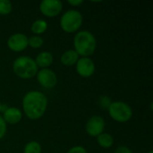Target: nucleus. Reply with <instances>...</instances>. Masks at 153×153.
<instances>
[{"mask_svg":"<svg viewBox=\"0 0 153 153\" xmlns=\"http://www.w3.org/2000/svg\"><path fill=\"white\" fill-rule=\"evenodd\" d=\"M111 104V101H110V99L106 97V96H103V97H100V107L103 108H108L109 107V105Z\"/></svg>","mask_w":153,"mask_h":153,"instance_id":"obj_20","label":"nucleus"},{"mask_svg":"<svg viewBox=\"0 0 153 153\" xmlns=\"http://www.w3.org/2000/svg\"><path fill=\"white\" fill-rule=\"evenodd\" d=\"M109 116L117 122L126 123L133 117V110L131 107L123 101L111 102L108 108Z\"/></svg>","mask_w":153,"mask_h":153,"instance_id":"obj_5","label":"nucleus"},{"mask_svg":"<svg viewBox=\"0 0 153 153\" xmlns=\"http://www.w3.org/2000/svg\"><path fill=\"white\" fill-rule=\"evenodd\" d=\"M23 153H41V146L36 141L29 142L24 146Z\"/></svg>","mask_w":153,"mask_h":153,"instance_id":"obj_16","label":"nucleus"},{"mask_svg":"<svg viewBox=\"0 0 153 153\" xmlns=\"http://www.w3.org/2000/svg\"><path fill=\"white\" fill-rule=\"evenodd\" d=\"M66 153H87V151L82 146H74L71 148Z\"/></svg>","mask_w":153,"mask_h":153,"instance_id":"obj_21","label":"nucleus"},{"mask_svg":"<svg viewBox=\"0 0 153 153\" xmlns=\"http://www.w3.org/2000/svg\"><path fill=\"white\" fill-rule=\"evenodd\" d=\"M67 2H68V4H70L71 5H74V6L80 5L83 3L82 0H68Z\"/></svg>","mask_w":153,"mask_h":153,"instance_id":"obj_23","label":"nucleus"},{"mask_svg":"<svg viewBox=\"0 0 153 153\" xmlns=\"http://www.w3.org/2000/svg\"><path fill=\"white\" fill-rule=\"evenodd\" d=\"M43 43H44L43 38H41L39 35H35L28 39V46L31 47L32 48H39L43 45Z\"/></svg>","mask_w":153,"mask_h":153,"instance_id":"obj_17","label":"nucleus"},{"mask_svg":"<svg viewBox=\"0 0 153 153\" xmlns=\"http://www.w3.org/2000/svg\"><path fill=\"white\" fill-rule=\"evenodd\" d=\"M53 55L50 52L48 51H43L41 53H39L36 59L34 60L36 65H38V67H42V68H48L49 65H52L53 63Z\"/></svg>","mask_w":153,"mask_h":153,"instance_id":"obj_12","label":"nucleus"},{"mask_svg":"<svg viewBox=\"0 0 153 153\" xmlns=\"http://www.w3.org/2000/svg\"><path fill=\"white\" fill-rule=\"evenodd\" d=\"M13 8L12 3L8 0H0V14L6 15L11 13Z\"/></svg>","mask_w":153,"mask_h":153,"instance_id":"obj_18","label":"nucleus"},{"mask_svg":"<svg viewBox=\"0 0 153 153\" xmlns=\"http://www.w3.org/2000/svg\"><path fill=\"white\" fill-rule=\"evenodd\" d=\"M48 107V99L40 91H31L25 94L22 99V108L31 120L40 118L46 112Z\"/></svg>","mask_w":153,"mask_h":153,"instance_id":"obj_1","label":"nucleus"},{"mask_svg":"<svg viewBox=\"0 0 153 153\" xmlns=\"http://www.w3.org/2000/svg\"><path fill=\"white\" fill-rule=\"evenodd\" d=\"M22 117V111L15 108V107H10L7 108L3 114V118L5 121V123H8L10 125H15L18 124Z\"/></svg>","mask_w":153,"mask_h":153,"instance_id":"obj_11","label":"nucleus"},{"mask_svg":"<svg viewBox=\"0 0 153 153\" xmlns=\"http://www.w3.org/2000/svg\"><path fill=\"white\" fill-rule=\"evenodd\" d=\"M76 71L82 77H90L95 72V65L89 57H81L76 63Z\"/></svg>","mask_w":153,"mask_h":153,"instance_id":"obj_10","label":"nucleus"},{"mask_svg":"<svg viewBox=\"0 0 153 153\" xmlns=\"http://www.w3.org/2000/svg\"><path fill=\"white\" fill-rule=\"evenodd\" d=\"M78 59H79V55L77 54V52L74 49H69L63 53L60 60L64 65L72 66L77 63Z\"/></svg>","mask_w":153,"mask_h":153,"instance_id":"obj_13","label":"nucleus"},{"mask_svg":"<svg viewBox=\"0 0 153 153\" xmlns=\"http://www.w3.org/2000/svg\"><path fill=\"white\" fill-rule=\"evenodd\" d=\"M6 123L5 121L4 120L3 117L0 116V140L5 135V133H6Z\"/></svg>","mask_w":153,"mask_h":153,"instance_id":"obj_19","label":"nucleus"},{"mask_svg":"<svg viewBox=\"0 0 153 153\" xmlns=\"http://www.w3.org/2000/svg\"><path fill=\"white\" fill-rule=\"evenodd\" d=\"M38 82L46 89H52L57 82L56 74L53 70L48 68H42L37 73Z\"/></svg>","mask_w":153,"mask_h":153,"instance_id":"obj_6","label":"nucleus"},{"mask_svg":"<svg viewBox=\"0 0 153 153\" xmlns=\"http://www.w3.org/2000/svg\"><path fill=\"white\" fill-rule=\"evenodd\" d=\"M115 153H133V152H132V151H131L129 148H127V147H126V146H120V147H118V148L115 151Z\"/></svg>","mask_w":153,"mask_h":153,"instance_id":"obj_22","label":"nucleus"},{"mask_svg":"<svg viewBox=\"0 0 153 153\" xmlns=\"http://www.w3.org/2000/svg\"><path fill=\"white\" fill-rule=\"evenodd\" d=\"M74 46L79 56L87 57L91 56L96 50L97 42L94 35L88 30L77 32L74 38Z\"/></svg>","mask_w":153,"mask_h":153,"instance_id":"obj_2","label":"nucleus"},{"mask_svg":"<svg viewBox=\"0 0 153 153\" xmlns=\"http://www.w3.org/2000/svg\"><path fill=\"white\" fill-rule=\"evenodd\" d=\"M13 69L14 74L22 79L32 78L38 73V65L35 61L26 56L17 57L13 64Z\"/></svg>","mask_w":153,"mask_h":153,"instance_id":"obj_3","label":"nucleus"},{"mask_svg":"<svg viewBox=\"0 0 153 153\" xmlns=\"http://www.w3.org/2000/svg\"><path fill=\"white\" fill-rule=\"evenodd\" d=\"M8 48L14 52H21L28 47V38L22 33H14L7 39Z\"/></svg>","mask_w":153,"mask_h":153,"instance_id":"obj_9","label":"nucleus"},{"mask_svg":"<svg viewBox=\"0 0 153 153\" xmlns=\"http://www.w3.org/2000/svg\"><path fill=\"white\" fill-rule=\"evenodd\" d=\"M105 128V120L100 116H94L91 117L86 123V132L91 137L99 136L103 133Z\"/></svg>","mask_w":153,"mask_h":153,"instance_id":"obj_8","label":"nucleus"},{"mask_svg":"<svg viewBox=\"0 0 153 153\" xmlns=\"http://www.w3.org/2000/svg\"><path fill=\"white\" fill-rule=\"evenodd\" d=\"M97 141L99 145L105 149L110 148L114 144V139L112 135L107 133H102L99 136H97Z\"/></svg>","mask_w":153,"mask_h":153,"instance_id":"obj_15","label":"nucleus"},{"mask_svg":"<svg viewBox=\"0 0 153 153\" xmlns=\"http://www.w3.org/2000/svg\"><path fill=\"white\" fill-rule=\"evenodd\" d=\"M149 153H153V152H152V151H150V152H149Z\"/></svg>","mask_w":153,"mask_h":153,"instance_id":"obj_25","label":"nucleus"},{"mask_svg":"<svg viewBox=\"0 0 153 153\" xmlns=\"http://www.w3.org/2000/svg\"><path fill=\"white\" fill-rule=\"evenodd\" d=\"M63 9V3L59 0H43L39 4L40 12L48 17L57 16Z\"/></svg>","mask_w":153,"mask_h":153,"instance_id":"obj_7","label":"nucleus"},{"mask_svg":"<svg viewBox=\"0 0 153 153\" xmlns=\"http://www.w3.org/2000/svg\"><path fill=\"white\" fill-rule=\"evenodd\" d=\"M82 24V15L77 10L66 11L60 19V26L65 32L72 33L78 30Z\"/></svg>","mask_w":153,"mask_h":153,"instance_id":"obj_4","label":"nucleus"},{"mask_svg":"<svg viewBox=\"0 0 153 153\" xmlns=\"http://www.w3.org/2000/svg\"><path fill=\"white\" fill-rule=\"evenodd\" d=\"M47 29H48V23L45 20H42V19L34 21L30 26V30L36 35L44 33L47 30Z\"/></svg>","mask_w":153,"mask_h":153,"instance_id":"obj_14","label":"nucleus"},{"mask_svg":"<svg viewBox=\"0 0 153 153\" xmlns=\"http://www.w3.org/2000/svg\"><path fill=\"white\" fill-rule=\"evenodd\" d=\"M0 111H2V105L0 104Z\"/></svg>","mask_w":153,"mask_h":153,"instance_id":"obj_24","label":"nucleus"}]
</instances>
